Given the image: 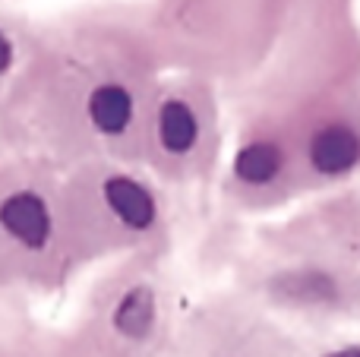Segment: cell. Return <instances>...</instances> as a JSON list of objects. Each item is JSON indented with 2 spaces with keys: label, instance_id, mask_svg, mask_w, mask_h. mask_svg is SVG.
Masks as SVG:
<instances>
[{
  "label": "cell",
  "instance_id": "1",
  "mask_svg": "<svg viewBox=\"0 0 360 357\" xmlns=\"http://www.w3.org/2000/svg\"><path fill=\"white\" fill-rule=\"evenodd\" d=\"M0 228L16 244L29 247V250H41L51 240L54 221H51V209L41 196L32 190H16V193L0 200Z\"/></svg>",
  "mask_w": 360,
  "mask_h": 357
},
{
  "label": "cell",
  "instance_id": "2",
  "mask_svg": "<svg viewBox=\"0 0 360 357\" xmlns=\"http://www.w3.org/2000/svg\"><path fill=\"white\" fill-rule=\"evenodd\" d=\"M101 200L111 215L130 231H149L158 219V202L149 187L127 174H111L101 183Z\"/></svg>",
  "mask_w": 360,
  "mask_h": 357
},
{
  "label": "cell",
  "instance_id": "3",
  "mask_svg": "<svg viewBox=\"0 0 360 357\" xmlns=\"http://www.w3.org/2000/svg\"><path fill=\"white\" fill-rule=\"evenodd\" d=\"M313 171L323 177H342L357 168L360 162V133L348 124H329L316 130L307 145Z\"/></svg>",
  "mask_w": 360,
  "mask_h": 357
},
{
  "label": "cell",
  "instance_id": "4",
  "mask_svg": "<svg viewBox=\"0 0 360 357\" xmlns=\"http://www.w3.org/2000/svg\"><path fill=\"white\" fill-rule=\"evenodd\" d=\"M86 111L98 133H105V136H120V133L130 130L136 105H133V95L127 86H120V82H101V86H95L92 95H89Z\"/></svg>",
  "mask_w": 360,
  "mask_h": 357
},
{
  "label": "cell",
  "instance_id": "5",
  "mask_svg": "<svg viewBox=\"0 0 360 357\" xmlns=\"http://www.w3.org/2000/svg\"><path fill=\"white\" fill-rule=\"evenodd\" d=\"M155 316H158V304H155V291L149 285H133L124 297L117 301L111 313V326L117 329L124 339H146L155 326Z\"/></svg>",
  "mask_w": 360,
  "mask_h": 357
},
{
  "label": "cell",
  "instance_id": "6",
  "mask_svg": "<svg viewBox=\"0 0 360 357\" xmlns=\"http://www.w3.org/2000/svg\"><path fill=\"white\" fill-rule=\"evenodd\" d=\"M199 139V120L180 98H168L158 108V143L168 155H186Z\"/></svg>",
  "mask_w": 360,
  "mask_h": 357
},
{
  "label": "cell",
  "instance_id": "7",
  "mask_svg": "<svg viewBox=\"0 0 360 357\" xmlns=\"http://www.w3.org/2000/svg\"><path fill=\"white\" fill-rule=\"evenodd\" d=\"M285 168V152L278 149L269 139H256V143H247L237 149L234 155V177L240 183H250V187H266Z\"/></svg>",
  "mask_w": 360,
  "mask_h": 357
},
{
  "label": "cell",
  "instance_id": "8",
  "mask_svg": "<svg viewBox=\"0 0 360 357\" xmlns=\"http://www.w3.org/2000/svg\"><path fill=\"white\" fill-rule=\"evenodd\" d=\"M10 67H13V44H10V38L0 32V76H4Z\"/></svg>",
  "mask_w": 360,
  "mask_h": 357
},
{
  "label": "cell",
  "instance_id": "9",
  "mask_svg": "<svg viewBox=\"0 0 360 357\" xmlns=\"http://www.w3.org/2000/svg\"><path fill=\"white\" fill-rule=\"evenodd\" d=\"M323 357H360V345H345V348H335V351L323 354Z\"/></svg>",
  "mask_w": 360,
  "mask_h": 357
}]
</instances>
